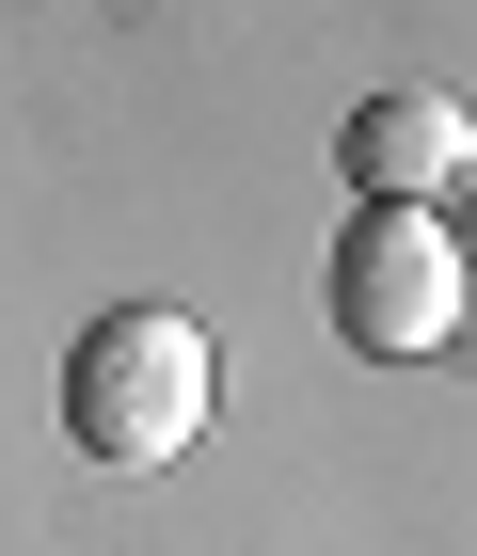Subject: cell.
<instances>
[{"label": "cell", "instance_id": "cell-1", "mask_svg": "<svg viewBox=\"0 0 477 556\" xmlns=\"http://www.w3.org/2000/svg\"><path fill=\"white\" fill-rule=\"evenodd\" d=\"M223 366H208V318L191 302H112V318H80V350H64V445L112 477L175 462L191 429H208Z\"/></svg>", "mask_w": 477, "mask_h": 556}, {"label": "cell", "instance_id": "cell-2", "mask_svg": "<svg viewBox=\"0 0 477 556\" xmlns=\"http://www.w3.org/2000/svg\"><path fill=\"white\" fill-rule=\"evenodd\" d=\"M462 239H445V207H350L335 223V334L366 350V366H430L445 334H462Z\"/></svg>", "mask_w": 477, "mask_h": 556}, {"label": "cell", "instance_id": "cell-3", "mask_svg": "<svg viewBox=\"0 0 477 556\" xmlns=\"http://www.w3.org/2000/svg\"><path fill=\"white\" fill-rule=\"evenodd\" d=\"M335 160H350V191H366V207H445V191H462L477 175V112L462 96H366V112H350L335 128Z\"/></svg>", "mask_w": 477, "mask_h": 556}, {"label": "cell", "instance_id": "cell-4", "mask_svg": "<svg viewBox=\"0 0 477 556\" xmlns=\"http://www.w3.org/2000/svg\"><path fill=\"white\" fill-rule=\"evenodd\" d=\"M445 239H462V270H477V175H462V191H445Z\"/></svg>", "mask_w": 477, "mask_h": 556}]
</instances>
